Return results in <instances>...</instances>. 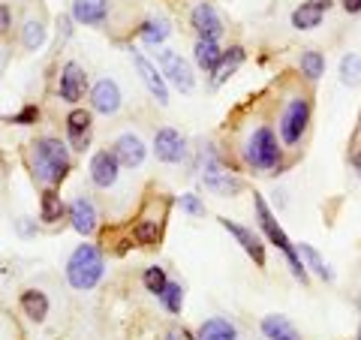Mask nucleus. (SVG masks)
I'll use <instances>...</instances> for the list:
<instances>
[{
  "instance_id": "20",
  "label": "nucleus",
  "mask_w": 361,
  "mask_h": 340,
  "mask_svg": "<svg viewBox=\"0 0 361 340\" xmlns=\"http://www.w3.org/2000/svg\"><path fill=\"white\" fill-rule=\"evenodd\" d=\"M18 304L27 320H33V322H42L45 316H49V298H45V292H39V289H25Z\"/></svg>"
},
{
  "instance_id": "10",
  "label": "nucleus",
  "mask_w": 361,
  "mask_h": 340,
  "mask_svg": "<svg viewBox=\"0 0 361 340\" xmlns=\"http://www.w3.org/2000/svg\"><path fill=\"white\" fill-rule=\"evenodd\" d=\"M90 133H94V115L87 109H73L66 115V139H70L73 151H87Z\"/></svg>"
},
{
  "instance_id": "21",
  "label": "nucleus",
  "mask_w": 361,
  "mask_h": 340,
  "mask_svg": "<svg viewBox=\"0 0 361 340\" xmlns=\"http://www.w3.org/2000/svg\"><path fill=\"white\" fill-rule=\"evenodd\" d=\"M193 58H196V63H199V70L214 73V70H217V63H220V58H223V51H220L217 40H196Z\"/></svg>"
},
{
  "instance_id": "2",
  "label": "nucleus",
  "mask_w": 361,
  "mask_h": 340,
  "mask_svg": "<svg viewBox=\"0 0 361 340\" xmlns=\"http://www.w3.org/2000/svg\"><path fill=\"white\" fill-rule=\"evenodd\" d=\"M103 253H99V247L94 244H78L75 250L70 253L66 259V280H70V286L78 289V292H87L94 289L99 280H103Z\"/></svg>"
},
{
  "instance_id": "1",
  "label": "nucleus",
  "mask_w": 361,
  "mask_h": 340,
  "mask_svg": "<svg viewBox=\"0 0 361 340\" xmlns=\"http://www.w3.org/2000/svg\"><path fill=\"white\" fill-rule=\"evenodd\" d=\"M30 166H33V175H37L39 184H45V187L61 184L66 172H70V148H66L61 139H54V135H42V139L33 142Z\"/></svg>"
},
{
  "instance_id": "22",
  "label": "nucleus",
  "mask_w": 361,
  "mask_h": 340,
  "mask_svg": "<svg viewBox=\"0 0 361 340\" xmlns=\"http://www.w3.org/2000/svg\"><path fill=\"white\" fill-rule=\"evenodd\" d=\"M244 58H247V54H244L241 45H232V49H226L220 63H217V70H214V85H223L229 75H235V70L244 63Z\"/></svg>"
},
{
  "instance_id": "19",
  "label": "nucleus",
  "mask_w": 361,
  "mask_h": 340,
  "mask_svg": "<svg viewBox=\"0 0 361 340\" xmlns=\"http://www.w3.org/2000/svg\"><path fill=\"white\" fill-rule=\"evenodd\" d=\"M262 334H265L268 340H301L298 328L292 325L286 316H280V313L265 316V320H262Z\"/></svg>"
},
{
  "instance_id": "28",
  "label": "nucleus",
  "mask_w": 361,
  "mask_h": 340,
  "mask_svg": "<svg viewBox=\"0 0 361 340\" xmlns=\"http://www.w3.org/2000/svg\"><path fill=\"white\" fill-rule=\"evenodd\" d=\"M341 82L346 87H358L361 85V58L358 54H346L341 61Z\"/></svg>"
},
{
  "instance_id": "12",
  "label": "nucleus",
  "mask_w": 361,
  "mask_h": 340,
  "mask_svg": "<svg viewBox=\"0 0 361 340\" xmlns=\"http://www.w3.org/2000/svg\"><path fill=\"white\" fill-rule=\"evenodd\" d=\"M220 226L235 238V241L241 244V250H244L247 256H253V262H256L259 268L265 265V244H262V238H259L253 229H247V226H238V223H232V220H226V217L220 220Z\"/></svg>"
},
{
  "instance_id": "40",
  "label": "nucleus",
  "mask_w": 361,
  "mask_h": 340,
  "mask_svg": "<svg viewBox=\"0 0 361 340\" xmlns=\"http://www.w3.org/2000/svg\"><path fill=\"white\" fill-rule=\"evenodd\" d=\"M358 178H361V160H358Z\"/></svg>"
},
{
  "instance_id": "32",
  "label": "nucleus",
  "mask_w": 361,
  "mask_h": 340,
  "mask_svg": "<svg viewBox=\"0 0 361 340\" xmlns=\"http://www.w3.org/2000/svg\"><path fill=\"white\" fill-rule=\"evenodd\" d=\"M21 42H25L27 51H37L39 45L45 42V28H42V21H27L25 30H21Z\"/></svg>"
},
{
  "instance_id": "9",
  "label": "nucleus",
  "mask_w": 361,
  "mask_h": 340,
  "mask_svg": "<svg viewBox=\"0 0 361 340\" xmlns=\"http://www.w3.org/2000/svg\"><path fill=\"white\" fill-rule=\"evenodd\" d=\"M154 154H157V160H163V163H180L187 157V139L178 130H172V127L157 130V135H154Z\"/></svg>"
},
{
  "instance_id": "39",
  "label": "nucleus",
  "mask_w": 361,
  "mask_h": 340,
  "mask_svg": "<svg viewBox=\"0 0 361 340\" xmlns=\"http://www.w3.org/2000/svg\"><path fill=\"white\" fill-rule=\"evenodd\" d=\"M307 4H310V6H316L319 13H325V9H329V6L334 4V0H307Z\"/></svg>"
},
{
  "instance_id": "37",
  "label": "nucleus",
  "mask_w": 361,
  "mask_h": 340,
  "mask_svg": "<svg viewBox=\"0 0 361 340\" xmlns=\"http://www.w3.org/2000/svg\"><path fill=\"white\" fill-rule=\"evenodd\" d=\"M166 340H196L193 334L187 332V328H172V332L166 334Z\"/></svg>"
},
{
  "instance_id": "41",
  "label": "nucleus",
  "mask_w": 361,
  "mask_h": 340,
  "mask_svg": "<svg viewBox=\"0 0 361 340\" xmlns=\"http://www.w3.org/2000/svg\"><path fill=\"white\" fill-rule=\"evenodd\" d=\"M358 340H361V328H358Z\"/></svg>"
},
{
  "instance_id": "38",
  "label": "nucleus",
  "mask_w": 361,
  "mask_h": 340,
  "mask_svg": "<svg viewBox=\"0 0 361 340\" xmlns=\"http://www.w3.org/2000/svg\"><path fill=\"white\" fill-rule=\"evenodd\" d=\"M343 9H346V13H361V0H343Z\"/></svg>"
},
{
  "instance_id": "4",
  "label": "nucleus",
  "mask_w": 361,
  "mask_h": 340,
  "mask_svg": "<svg viewBox=\"0 0 361 340\" xmlns=\"http://www.w3.org/2000/svg\"><path fill=\"white\" fill-rule=\"evenodd\" d=\"M244 160L259 172H274L283 163V148L277 142V133L271 127H256L250 139L244 142Z\"/></svg>"
},
{
  "instance_id": "31",
  "label": "nucleus",
  "mask_w": 361,
  "mask_h": 340,
  "mask_svg": "<svg viewBox=\"0 0 361 340\" xmlns=\"http://www.w3.org/2000/svg\"><path fill=\"white\" fill-rule=\"evenodd\" d=\"M160 301H163V308H166L169 313H180V308H184V286L169 280V286L163 289Z\"/></svg>"
},
{
  "instance_id": "42",
  "label": "nucleus",
  "mask_w": 361,
  "mask_h": 340,
  "mask_svg": "<svg viewBox=\"0 0 361 340\" xmlns=\"http://www.w3.org/2000/svg\"><path fill=\"white\" fill-rule=\"evenodd\" d=\"M358 304H361V301H358Z\"/></svg>"
},
{
  "instance_id": "36",
  "label": "nucleus",
  "mask_w": 361,
  "mask_h": 340,
  "mask_svg": "<svg viewBox=\"0 0 361 340\" xmlns=\"http://www.w3.org/2000/svg\"><path fill=\"white\" fill-rule=\"evenodd\" d=\"M9 25H13V13H9L6 4H0V37L9 30Z\"/></svg>"
},
{
  "instance_id": "5",
  "label": "nucleus",
  "mask_w": 361,
  "mask_h": 340,
  "mask_svg": "<svg viewBox=\"0 0 361 340\" xmlns=\"http://www.w3.org/2000/svg\"><path fill=\"white\" fill-rule=\"evenodd\" d=\"M307 123H310V103L304 97H292L289 103L280 111V121H277V130H280V139L286 145H298L307 133Z\"/></svg>"
},
{
  "instance_id": "33",
  "label": "nucleus",
  "mask_w": 361,
  "mask_h": 340,
  "mask_svg": "<svg viewBox=\"0 0 361 340\" xmlns=\"http://www.w3.org/2000/svg\"><path fill=\"white\" fill-rule=\"evenodd\" d=\"M298 253H301L304 259H307V265H310V268H313V271H316V274H319L322 280H334V274H331V268H329V265H325V262H322V256H319V253H316V250H313V247H310V244H298Z\"/></svg>"
},
{
  "instance_id": "3",
  "label": "nucleus",
  "mask_w": 361,
  "mask_h": 340,
  "mask_svg": "<svg viewBox=\"0 0 361 340\" xmlns=\"http://www.w3.org/2000/svg\"><path fill=\"white\" fill-rule=\"evenodd\" d=\"M253 208H256L259 226H262V232L268 235V241L274 244V247H280V250H283L286 262H289V268H292V274H295L301 283H307V265L301 262V253L295 250V244L289 241V235H286L283 229H280V223L274 220V214H271V208L265 205V199H262V196H253Z\"/></svg>"
},
{
  "instance_id": "34",
  "label": "nucleus",
  "mask_w": 361,
  "mask_h": 340,
  "mask_svg": "<svg viewBox=\"0 0 361 340\" xmlns=\"http://www.w3.org/2000/svg\"><path fill=\"white\" fill-rule=\"evenodd\" d=\"M178 202H180V211L193 214V217H202V214H205V205H202V199L196 196V193H184Z\"/></svg>"
},
{
  "instance_id": "18",
  "label": "nucleus",
  "mask_w": 361,
  "mask_h": 340,
  "mask_svg": "<svg viewBox=\"0 0 361 340\" xmlns=\"http://www.w3.org/2000/svg\"><path fill=\"white\" fill-rule=\"evenodd\" d=\"M190 21H193L199 40H217L220 33H223V21H220L217 13H214L211 4H199L193 9V16H190Z\"/></svg>"
},
{
  "instance_id": "16",
  "label": "nucleus",
  "mask_w": 361,
  "mask_h": 340,
  "mask_svg": "<svg viewBox=\"0 0 361 340\" xmlns=\"http://www.w3.org/2000/svg\"><path fill=\"white\" fill-rule=\"evenodd\" d=\"M66 214H70V223H73V229L78 235H94L97 232V205L87 196L73 199V205L66 208Z\"/></svg>"
},
{
  "instance_id": "13",
  "label": "nucleus",
  "mask_w": 361,
  "mask_h": 340,
  "mask_svg": "<svg viewBox=\"0 0 361 340\" xmlns=\"http://www.w3.org/2000/svg\"><path fill=\"white\" fill-rule=\"evenodd\" d=\"M85 87H87V75L85 70L78 66L75 61H66L63 63V70H61V85H58V94L63 103H78L85 94Z\"/></svg>"
},
{
  "instance_id": "25",
  "label": "nucleus",
  "mask_w": 361,
  "mask_h": 340,
  "mask_svg": "<svg viewBox=\"0 0 361 340\" xmlns=\"http://www.w3.org/2000/svg\"><path fill=\"white\" fill-rule=\"evenodd\" d=\"M139 37L148 42V45H163L166 37H169V21H166V18H151V21H145V25L139 28Z\"/></svg>"
},
{
  "instance_id": "29",
  "label": "nucleus",
  "mask_w": 361,
  "mask_h": 340,
  "mask_svg": "<svg viewBox=\"0 0 361 340\" xmlns=\"http://www.w3.org/2000/svg\"><path fill=\"white\" fill-rule=\"evenodd\" d=\"M142 283H145V289L154 292L157 298L163 296V289L169 286V277H166V268L160 265H151V268H145V274H142Z\"/></svg>"
},
{
  "instance_id": "6",
  "label": "nucleus",
  "mask_w": 361,
  "mask_h": 340,
  "mask_svg": "<svg viewBox=\"0 0 361 340\" xmlns=\"http://www.w3.org/2000/svg\"><path fill=\"white\" fill-rule=\"evenodd\" d=\"M202 181H205V187L211 193H220V196H235V193L241 190V181L220 163V157L214 151H208V157H205V172H202Z\"/></svg>"
},
{
  "instance_id": "26",
  "label": "nucleus",
  "mask_w": 361,
  "mask_h": 340,
  "mask_svg": "<svg viewBox=\"0 0 361 340\" xmlns=\"http://www.w3.org/2000/svg\"><path fill=\"white\" fill-rule=\"evenodd\" d=\"M319 21H322V13L310 4H301L292 13V28H298V30H313V28H319Z\"/></svg>"
},
{
  "instance_id": "15",
  "label": "nucleus",
  "mask_w": 361,
  "mask_h": 340,
  "mask_svg": "<svg viewBox=\"0 0 361 340\" xmlns=\"http://www.w3.org/2000/svg\"><path fill=\"white\" fill-rule=\"evenodd\" d=\"M115 157H118V163L123 169H139L145 163V154H148V148H145V142L139 139V135H133V133H123L121 139L115 142Z\"/></svg>"
},
{
  "instance_id": "8",
  "label": "nucleus",
  "mask_w": 361,
  "mask_h": 340,
  "mask_svg": "<svg viewBox=\"0 0 361 340\" xmlns=\"http://www.w3.org/2000/svg\"><path fill=\"white\" fill-rule=\"evenodd\" d=\"M160 63H163V75L172 82L180 94H190V90L196 87V78H193V70H190V63L180 58V54H175V51H160Z\"/></svg>"
},
{
  "instance_id": "27",
  "label": "nucleus",
  "mask_w": 361,
  "mask_h": 340,
  "mask_svg": "<svg viewBox=\"0 0 361 340\" xmlns=\"http://www.w3.org/2000/svg\"><path fill=\"white\" fill-rule=\"evenodd\" d=\"M301 73L310 78V82H316L322 73H325V58H322V51H313V49H307L301 54Z\"/></svg>"
},
{
  "instance_id": "30",
  "label": "nucleus",
  "mask_w": 361,
  "mask_h": 340,
  "mask_svg": "<svg viewBox=\"0 0 361 340\" xmlns=\"http://www.w3.org/2000/svg\"><path fill=\"white\" fill-rule=\"evenodd\" d=\"M133 238L142 247H154L157 241H160V226H157L154 220H142V223L133 226Z\"/></svg>"
},
{
  "instance_id": "11",
  "label": "nucleus",
  "mask_w": 361,
  "mask_h": 340,
  "mask_svg": "<svg viewBox=\"0 0 361 340\" xmlns=\"http://www.w3.org/2000/svg\"><path fill=\"white\" fill-rule=\"evenodd\" d=\"M121 175V163H118V157L115 151H97L94 157H90V181H94L97 187H115V181Z\"/></svg>"
},
{
  "instance_id": "17",
  "label": "nucleus",
  "mask_w": 361,
  "mask_h": 340,
  "mask_svg": "<svg viewBox=\"0 0 361 340\" xmlns=\"http://www.w3.org/2000/svg\"><path fill=\"white\" fill-rule=\"evenodd\" d=\"M73 18L78 25L99 28L109 18V0H73Z\"/></svg>"
},
{
  "instance_id": "14",
  "label": "nucleus",
  "mask_w": 361,
  "mask_h": 340,
  "mask_svg": "<svg viewBox=\"0 0 361 340\" xmlns=\"http://www.w3.org/2000/svg\"><path fill=\"white\" fill-rule=\"evenodd\" d=\"M121 99H123L121 87H118V82H111V78H99L94 90H90V106H94V111H99V115H115L121 109Z\"/></svg>"
},
{
  "instance_id": "35",
  "label": "nucleus",
  "mask_w": 361,
  "mask_h": 340,
  "mask_svg": "<svg viewBox=\"0 0 361 340\" xmlns=\"http://www.w3.org/2000/svg\"><path fill=\"white\" fill-rule=\"evenodd\" d=\"M37 118H39V109L37 106H27V109H21L16 118H9L13 123H21V127H27V123H37Z\"/></svg>"
},
{
  "instance_id": "7",
  "label": "nucleus",
  "mask_w": 361,
  "mask_h": 340,
  "mask_svg": "<svg viewBox=\"0 0 361 340\" xmlns=\"http://www.w3.org/2000/svg\"><path fill=\"white\" fill-rule=\"evenodd\" d=\"M133 63H135V70H139L142 75V85L148 87V94L157 99L160 106H169V87H166V75L157 70V63H151L139 49H133Z\"/></svg>"
},
{
  "instance_id": "24",
  "label": "nucleus",
  "mask_w": 361,
  "mask_h": 340,
  "mask_svg": "<svg viewBox=\"0 0 361 340\" xmlns=\"http://www.w3.org/2000/svg\"><path fill=\"white\" fill-rule=\"evenodd\" d=\"M63 214H66L63 199L49 187V190H45L42 196H39V220H45V223H58Z\"/></svg>"
},
{
  "instance_id": "23",
  "label": "nucleus",
  "mask_w": 361,
  "mask_h": 340,
  "mask_svg": "<svg viewBox=\"0 0 361 340\" xmlns=\"http://www.w3.org/2000/svg\"><path fill=\"white\" fill-rule=\"evenodd\" d=\"M199 340H238V334H235V325L229 320H220V316H214V320L202 322Z\"/></svg>"
}]
</instances>
